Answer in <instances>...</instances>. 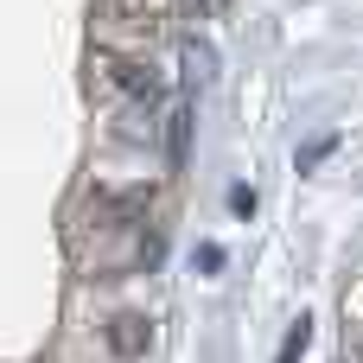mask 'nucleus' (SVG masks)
<instances>
[{"label": "nucleus", "instance_id": "obj_3", "mask_svg": "<svg viewBox=\"0 0 363 363\" xmlns=\"http://www.w3.org/2000/svg\"><path fill=\"white\" fill-rule=\"evenodd\" d=\"M306 345H313V319L300 313V319L287 325V338H281V351H274V363H300V357H306Z\"/></svg>", "mask_w": 363, "mask_h": 363}, {"label": "nucleus", "instance_id": "obj_1", "mask_svg": "<svg viewBox=\"0 0 363 363\" xmlns=\"http://www.w3.org/2000/svg\"><path fill=\"white\" fill-rule=\"evenodd\" d=\"M191 128H198V102H191V89H179V102L166 108V134H160L166 172H185V160H191Z\"/></svg>", "mask_w": 363, "mask_h": 363}, {"label": "nucleus", "instance_id": "obj_8", "mask_svg": "<svg viewBox=\"0 0 363 363\" xmlns=\"http://www.w3.org/2000/svg\"><path fill=\"white\" fill-rule=\"evenodd\" d=\"M345 319H357V325H363V281L345 294Z\"/></svg>", "mask_w": 363, "mask_h": 363}, {"label": "nucleus", "instance_id": "obj_4", "mask_svg": "<svg viewBox=\"0 0 363 363\" xmlns=\"http://www.w3.org/2000/svg\"><path fill=\"white\" fill-rule=\"evenodd\" d=\"M332 147H338V134H319V140H306V147H300V172H313V166H319Z\"/></svg>", "mask_w": 363, "mask_h": 363}, {"label": "nucleus", "instance_id": "obj_6", "mask_svg": "<svg viewBox=\"0 0 363 363\" xmlns=\"http://www.w3.org/2000/svg\"><path fill=\"white\" fill-rule=\"evenodd\" d=\"M166 6H172V19H204L217 0H166Z\"/></svg>", "mask_w": 363, "mask_h": 363}, {"label": "nucleus", "instance_id": "obj_7", "mask_svg": "<svg viewBox=\"0 0 363 363\" xmlns=\"http://www.w3.org/2000/svg\"><path fill=\"white\" fill-rule=\"evenodd\" d=\"M230 211H236V217H255V191H249V185H230Z\"/></svg>", "mask_w": 363, "mask_h": 363}, {"label": "nucleus", "instance_id": "obj_2", "mask_svg": "<svg viewBox=\"0 0 363 363\" xmlns=\"http://www.w3.org/2000/svg\"><path fill=\"white\" fill-rule=\"evenodd\" d=\"M179 64H185V89H191V96L217 83V51H211V38H198V32L179 38Z\"/></svg>", "mask_w": 363, "mask_h": 363}, {"label": "nucleus", "instance_id": "obj_5", "mask_svg": "<svg viewBox=\"0 0 363 363\" xmlns=\"http://www.w3.org/2000/svg\"><path fill=\"white\" fill-rule=\"evenodd\" d=\"M223 262H230L223 242H204V249H198V268H204V274H223Z\"/></svg>", "mask_w": 363, "mask_h": 363}]
</instances>
